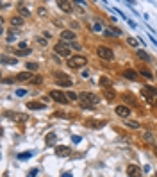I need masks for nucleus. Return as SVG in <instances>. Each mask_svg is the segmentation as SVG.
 Listing matches in <instances>:
<instances>
[{
    "label": "nucleus",
    "mask_w": 157,
    "mask_h": 177,
    "mask_svg": "<svg viewBox=\"0 0 157 177\" xmlns=\"http://www.w3.org/2000/svg\"><path fill=\"white\" fill-rule=\"evenodd\" d=\"M79 100H80V107L82 109H93V106H97L100 102L98 95L91 93V91H84V93H79Z\"/></svg>",
    "instance_id": "obj_1"
},
{
    "label": "nucleus",
    "mask_w": 157,
    "mask_h": 177,
    "mask_svg": "<svg viewBox=\"0 0 157 177\" xmlns=\"http://www.w3.org/2000/svg\"><path fill=\"white\" fill-rule=\"evenodd\" d=\"M71 48H73V45L71 43H66V41H61V43H57L55 45V54H59V56H63V57H71Z\"/></svg>",
    "instance_id": "obj_2"
},
{
    "label": "nucleus",
    "mask_w": 157,
    "mask_h": 177,
    "mask_svg": "<svg viewBox=\"0 0 157 177\" xmlns=\"http://www.w3.org/2000/svg\"><path fill=\"white\" fill-rule=\"evenodd\" d=\"M97 56H98L100 59H104V61H111V59L114 57V52H113L109 47H104V45H100V47L97 48Z\"/></svg>",
    "instance_id": "obj_3"
},
{
    "label": "nucleus",
    "mask_w": 157,
    "mask_h": 177,
    "mask_svg": "<svg viewBox=\"0 0 157 177\" xmlns=\"http://www.w3.org/2000/svg\"><path fill=\"white\" fill-rule=\"evenodd\" d=\"M68 64H70L71 68H82V66L88 64V59H86L84 56H71V57L68 59Z\"/></svg>",
    "instance_id": "obj_4"
},
{
    "label": "nucleus",
    "mask_w": 157,
    "mask_h": 177,
    "mask_svg": "<svg viewBox=\"0 0 157 177\" xmlns=\"http://www.w3.org/2000/svg\"><path fill=\"white\" fill-rule=\"evenodd\" d=\"M54 77H55V82H57L59 86H64V88H70V86H71V79H70L66 73H63V72H55Z\"/></svg>",
    "instance_id": "obj_5"
},
{
    "label": "nucleus",
    "mask_w": 157,
    "mask_h": 177,
    "mask_svg": "<svg viewBox=\"0 0 157 177\" xmlns=\"http://www.w3.org/2000/svg\"><path fill=\"white\" fill-rule=\"evenodd\" d=\"M50 98L55 100V102H59V104H68V102H70L68 97H66V93H63V91H59V90H52V91H50Z\"/></svg>",
    "instance_id": "obj_6"
},
{
    "label": "nucleus",
    "mask_w": 157,
    "mask_h": 177,
    "mask_svg": "<svg viewBox=\"0 0 157 177\" xmlns=\"http://www.w3.org/2000/svg\"><path fill=\"white\" fill-rule=\"evenodd\" d=\"M5 116L14 120V122H20V124L29 122V115H25V113H5Z\"/></svg>",
    "instance_id": "obj_7"
},
{
    "label": "nucleus",
    "mask_w": 157,
    "mask_h": 177,
    "mask_svg": "<svg viewBox=\"0 0 157 177\" xmlns=\"http://www.w3.org/2000/svg\"><path fill=\"white\" fill-rule=\"evenodd\" d=\"M116 115L127 120L129 115H130V107H129V106H118V107H116Z\"/></svg>",
    "instance_id": "obj_8"
},
{
    "label": "nucleus",
    "mask_w": 157,
    "mask_h": 177,
    "mask_svg": "<svg viewBox=\"0 0 157 177\" xmlns=\"http://www.w3.org/2000/svg\"><path fill=\"white\" fill-rule=\"evenodd\" d=\"M70 154H71L70 147H66V145H59V147H55V156L66 158V156H70Z\"/></svg>",
    "instance_id": "obj_9"
},
{
    "label": "nucleus",
    "mask_w": 157,
    "mask_h": 177,
    "mask_svg": "<svg viewBox=\"0 0 157 177\" xmlns=\"http://www.w3.org/2000/svg\"><path fill=\"white\" fill-rule=\"evenodd\" d=\"M127 174L130 177H141V168L138 165H127Z\"/></svg>",
    "instance_id": "obj_10"
},
{
    "label": "nucleus",
    "mask_w": 157,
    "mask_h": 177,
    "mask_svg": "<svg viewBox=\"0 0 157 177\" xmlns=\"http://www.w3.org/2000/svg\"><path fill=\"white\" fill-rule=\"evenodd\" d=\"M73 4L71 2H66V0H57V7H61L64 13H71L73 11V7H71Z\"/></svg>",
    "instance_id": "obj_11"
},
{
    "label": "nucleus",
    "mask_w": 157,
    "mask_h": 177,
    "mask_svg": "<svg viewBox=\"0 0 157 177\" xmlns=\"http://www.w3.org/2000/svg\"><path fill=\"white\" fill-rule=\"evenodd\" d=\"M143 95H145L147 98L157 97V88H154V86H143Z\"/></svg>",
    "instance_id": "obj_12"
},
{
    "label": "nucleus",
    "mask_w": 157,
    "mask_h": 177,
    "mask_svg": "<svg viewBox=\"0 0 157 177\" xmlns=\"http://www.w3.org/2000/svg\"><path fill=\"white\" fill-rule=\"evenodd\" d=\"M61 39L63 41H73L75 39V32L73 30H63L61 32Z\"/></svg>",
    "instance_id": "obj_13"
},
{
    "label": "nucleus",
    "mask_w": 157,
    "mask_h": 177,
    "mask_svg": "<svg viewBox=\"0 0 157 177\" xmlns=\"http://www.w3.org/2000/svg\"><path fill=\"white\" fill-rule=\"evenodd\" d=\"M32 79H34V77H32L30 72H21V73L16 75V81H21V82H25V81H32Z\"/></svg>",
    "instance_id": "obj_14"
},
{
    "label": "nucleus",
    "mask_w": 157,
    "mask_h": 177,
    "mask_svg": "<svg viewBox=\"0 0 157 177\" xmlns=\"http://www.w3.org/2000/svg\"><path fill=\"white\" fill-rule=\"evenodd\" d=\"M2 64H18V59L16 57H9V56H5V54H2Z\"/></svg>",
    "instance_id": "obj_15"
},
{
    "label": "nucleus",
    "mask_w": 157,
    "mask_h": 177,
    "mask_svg": "<svg viewBox=\"0 0 157 177\" xmlns=\"http://www.w3.org/2000/svg\"><path fill=\"white\" fill-rule=\"evenodd\" d=\"M123 75H125V79H129V81H138V77H139L136 70H125Z\"/></svg>",
    "instance_id": "obj_16"
},
{
    "label": "nucleus",
    "mask_w": 157,
    "mask_h": 177,
    "mask_svg": "<svg viewBox=\"0 0 157 177\" xmlns=\"http://www.w3.org/2000/svg\"><path fill=\"white\" fill-rule=\"evenodd\" d=\"M18 13H20V16H21V18H29V16H30V11H29L23 4H20V5H18Z\"/></svg>",
    "instance_id": "obj_17"
},
{
    "label": "nucleus",
    "mask_w": 157,
    "mask_h": 177,
    "mask_svg": "<svg viewBox=\"0 0 157 177\" xmlns=\"http://www.w3.org/2000/svg\"><path fill=\"white\" fill-rule=\"evenodd\" d=\"M123 100H125V102H127L129 106H134V107L138 106V102H136V98H134V97H132L130 93H125V95H123Z\"/></svg>",
    "instance_id": "obj_18"
},
{
    "label": "nucleus",
    "mask_w": 157,
    "mask_h": 177,
    "mask_svg": "<svg viewBox=\"0 0 157 177\" xmlns=\"http://www.w3.org/2000/svg\"><path fill=\"white\" fill-rule=\"evenodd\" d=\"M104 34H105V36H107V38H113V36H114V34H116V36H120V34H122V32H120V30H118V29H104Z\"/></svg>",
    "instance_id": "obj_19"
},
{
    "label": "nucleus",
    "mask_w": 157,
    "mask_h": 177,
    "mask_svg": "<svg viewBox=\"0 0 157 177\" xmlns=\"http://www.w3.org/2000/svg\"><path fill=\"white\" fill-rule=\"evenodd\" d=\"M11 25H14V27H21V25H23V18H21V16H14V18H11Z\"/></svg>",
    "instance_id": "obj_20"
},
{
    "label": "nucleus",
    "mask_w": 157,
    "mask_h": 177,
    "mask_svg": "<svg viewBox=\"0 0 157 177\" xmlns=\"http://www.w3.org/2000/svg\"><path fill=\"white\" fill-rule=\"evenodd\" d=\"M27 107H29V109H34V111H38V109H43L45 106H43L41 102H29V104H27Z\"/></svg>",
    "instance_id": "obj_21"
},
{
    "label": "nucleus",
    "mask_w": 157,
    "mask_h": 177,
    "mask_svg": "<svg viewBox=\"0 0 157 177\" xmlns=\"http://www.w3.org/2000/svg\"><path fill=\"white\" fill-rule=\"evenodd\" d=\"M136 54H138V57H139V59H143V61H152V57H150L145 50H138Z\"/></svg>",
    "instance_id": "obj_22"
},
{
    "label": "nucleus",
    "mask_w": 157,
    "mask_h": 177,
    "mask_svg": "<svg viewBox=\"0 0 157 177\" xmlns=\"http://www.w3.org/2000/svg\"><path fill=\"white\" fill-rule=\"evenodd\" d=\"M105 125V122H97V120H89V127H93V129H100V127H104Z\"/></svg>",
    "instance_id": "obj_23"
},
{
    "label": "nucleus",
    "mask_w": 157,
    "mask_h": 177,
    "mask_svg": "<svg viewBox=\"0 0 157 177\" xmlns=\"http://www.w3.org/2000/svg\"><path fill=\"white\" fill-rule=\"evenodd\" d=\"M55 140H57V136H55L54 133H50V134L46 136V140H45V141H46V145L50 147V145H54V143H55Z\"/></svg>",
    "instance_id": "obj_24"
},
{
    "label": "nucleus",
    "mask_w": 157,
    "mask_h": 177,
    "mask_svg": "<svg viewBox=\"0 0 157 177\" xmlns=\"http://www.w3.org/2000/svg\"><path fill=\"white\" fill-rule=\"evenodd\" d=\"M30 52H32V50H29V48H27V50H25V48H20V50H16L14 54H16V57H23V56H29Z\"/></svg>",
    "instance_id": "obj_25"
},
{
    "label": "nucleus",
    "mask_w": 157,
    "mask_h": 177,
    "mask_svg": "<svg viewBox=\"0 0 157 177\" xmlns=\"http://www.w3.org/2000/svg\"><path fill=\"white\" fill-rule=\"evenodd\" d=\"M125 125H129L130 129H139V124L136 120H125Z\"/></svg>",
    "instance_id": "obj_26"
},
{
    "label": "nucleus",
    "mask_w": 157,
    "mask_h": 177,
    "mask_svg": "<svg viewBox=\"0 0 157 177\" xmlns=\"http://www.w3.org/2000/svg\"><path fill=\"white\" fill-rule=\"evenodd\" d=\"M100 84H102L104 88H109V86H111V79H109V77H100Z\"/></svg>",
    "instance_id": "obj_27"
},
{
    "label": "nucleus",
    "mask_w": 157,
    "mask_h": 177,
    "mask_svg": "<svg viewBox=\"0 0 157 177\" xmlns=\"http://www.w3.org/2000/svg\"><path fill=\"white\" fill-rule=\"evenodd\" d=\"M27 72H36L38 70V63H27Z\"/></svg>",
    "instance_id": "obj_28"
},
{
    "label": "nucleus",
    "mask_w": 157,
    "mask_h": 177,
    "mask_svg": "<svg viewBox=\"0 0 157 177\" xmlns=\"http://www.w3.org/2000/svg\"><path fill=\"white\" fill-rule=\"evenodd\" d=\"M127 43H129L130 47H139V41H138L136 38H127Z\"/></svg>",
    "instance_id": "obj_29"
},
{
    "label": "nucleus",
    "mask_w": 157,
    "mask_h": 177,
    "mask_svg": "<svg viewBox=\"0 0 157 177\" xmlns=\"http://www.w3.org/2000/svg\"><path fill=\"white\" fill-rule=\"evenodd\" d=\"M114 97H116V95H114L113 90H105V98H107V100H114Z\"/></svg>",
    "instance_id": "obj_30"
},
{
    "label": "nucleus",
    "mask_w": 157,
    "mask_h": 177,
    "mask_svg": "<svg viewBox=\"0 0 157 177\" xmlns=\"http://www.w3.org/2000/svg\"><path fill=\"white\" fill-rule=\"evenodd\" d=\"M66 97H68V100H77V98H79V95H77L75 91H68Z\"/></svg>",
    "instance_id": "obj_31"
},
{
    "label": "nucleus",
    "mask_w": 157,
    "mask_h": 177,
    "mask_svg": "<svg viewBox=\"0 0 157 177\" xmlns=\"http://www.w3.org/2000/svg\"><path fill=\"white\" fill-rule=\"evenodd\" d=\"M41 82H43V77H39V75L32 79V84H36V86H38V84H41Z\"/></svg>",
    "instance_id": "obj_32"
},
{
    "label": "nucleus",
    "mask_w": 157,
    "mask_h": 177,
    "mask_svg": "<svg viewBox=\"0 0 157 177\" xmlns=\"http://www.w3.org/2000/svg\"><path fill=\"white\" fill-rule=\"evenodd\" d=\"M141 75H145L147 79H152V77H154V75H152V73H150L148 70H141Z\"/></svg>",
    "instance_id": "obj_33"
},
{
    "label": "nucleus",
    "mask_w": 157,
    "mask_h": 177,
    "mask_svg": "<svg viewBox=\"0 0 157 177\" xmlns=\"http://www.w3.org/2000/svg\"><path fill=\"white\" fill-rule=\"evenodd\" d=\"M36 176H38V168H32V170L27 174V177H36Z\"/></svg>",
    "instance_id": "obj_34"
},
{
    "label": "nucleus",
    "mask_w": 157,
    "mask_h": 177,
    "mask_svg": "<svg viewBox=\"0 0 157 177\" xmlns=\"http://www.w3.org/2000/svg\"><path fill=\"white\" fill-rule=\"evenodd\" d=\"M36 41H38L39 45H46V38H36Z\"/></svg>",
    "instance_id": "obj_35"
},
{
    "label": "nucleus",
    "mask_w": 157,
    "mask_h": 177,
    "mask_svg": "<svg viewBox=\"0 0 157 177\" xmlns=\"http://www.w3.org/2000/svg\"><path fill=\"white\" fill-rule=\"evenodd\" d=\"M16 95L18 97H23V95H27V90H16Z\"/></svg>",
    "instance_id": "obj_36"
},
{
    "label": "nucleus",
    "mask_w": 157,
    "mask_h": 177,
    "mask_svg": "<svg viewBox=\"0 0 157 177\" xmlns=\"http://www.w3.org/2000/svg\"><path fill=\"white\" fill-rule=\"evenodd\" d=\"M30 156H32V154H30V152H27V154H20L18 158H20V159H29Z\"/></svg>",
    "instance_id": "obj_37"
},
{
    "label": "nucleus",
    "mask_w": 157,
    "mask_h": 177,
    "mask_svg": "<svg viewBox=\"0 0 157 177\" xmlns=\"http://www.w3.org/2000/svg\"><path fill=\"white\" fill-rule=\"evenodd\" d=\"M93 29H95L97 32H100V30H102V25H100V23H95V25H93Z\"/></svg>",
    "instance_id": "obj_38"
},
{
    "label": "nucleus",
    "mask_w": 157,
    "mask_h": 177,
    "mask_svg": "<svg viewBox=\"0 0 157 177\" xmlns=\"http://www.w3.org/2000/svg\"><path fill=\"white\" fill-rule=\"evenodd\" d=\"M61 177H73V176H71V174H68V172H66V174H63V176H61Z\"/></svg>",
    "instance_id": "obj_39"
},
{
    "label": "nucleus",
    "mask_w": 157,
    "mask_h": 177,
    "mask_svg": "<svg viewBox=\"0 0 157 177\" xmlns=\"http://www.w3.org/2000/svg\"><path fill=\"white\" fill-rule=\"evenodd\" d=\"M154 177H157V174H156V176H154Z\"/></svg>",
    "instance_id": "obj_40"
}]
</instances>
